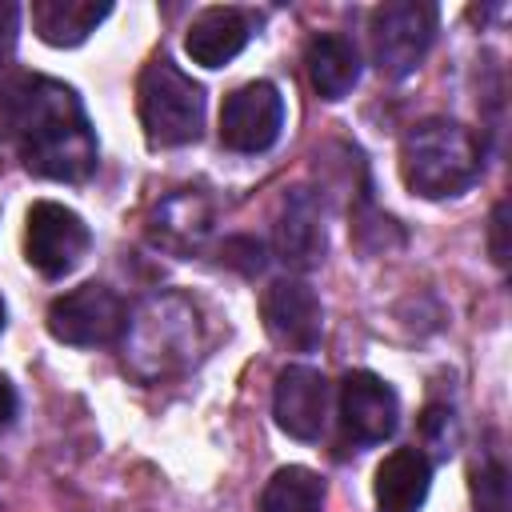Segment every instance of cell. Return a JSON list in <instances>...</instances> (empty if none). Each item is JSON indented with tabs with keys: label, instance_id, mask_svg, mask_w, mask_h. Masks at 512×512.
I'll list each match as a JSON object with an SVG mask.
<instances>
[{
	"label": "cell",
	"instance_id": "44dd1931",
	"mask_svg": "<svg viewBox=\"0 0 512 512\" xmlns=\"http://www.w3.org/2000/svg\"><path fill=\"white\" fill-rule=\"evenodd\" d=\"M488 248H492V260L500 268H508V200H500L492 208V228H488Z\"/></svg>",
	"mask_w": 512,
	"mask_h": 512
},
{
	"label": "cell",
	"instance_id": "d6986e66",
	"mask_svg": "<svg viewBox=\"0 0 512 512\" xmlns=\"http://www.w3.org/2000/svg\"><path fill=\"white\" fill-rule=\"evenodd\" d=\"M472 500L480 512H508V468L500 456L472 464Z\"/></svg>",
	"mask_w": 512,
	"mask_h": 512
},
{
	"label": "cell",
	"instance_id": "9a60e30c",
	"mask_svg": "<svg viewBox=\"0 0 512 512\" xmlns=\"http://www.w3.org/2000/svg\"><path fill=\"white\" fill-rule=\"evenodd\" d=\"M304 68L320 100H344L360 80V52L340 32H316L304 48Z\"/></svg>",
	"mask_w": 512,
	"mask_h": 512
},
{
	"label": "cell",
	"instance_id": "ffe728a7",
	"mask_svg": "<svg viewBox=\"0 0 512 512\" xmlns=\"http://www.w3.org/2000/svg\"><path fill=\"white\" fill-rule=\"evenodd\" d=\"M420 436H424V444L432 448V456L448 460V456L456 452V440H460V428H456L452 408H440V404L424 408V416H420Z\"/></svg>",
	"mask_w": 512,
	"mask_h": 512
},
{
	"label": "cell",
	"instance_id": "4fadbf2b",
	"mask_svg": "<svg viewBox=\"0 0 512 512\" xmlns=\"http://www.w3.org/2000/svg\"><path fill=\"white\" fill-rule=\"evenodd\" d=\"M252 12L244 8H232V4H216V8H204L192 24H188V36H184V48L196 64L204 68H224L228 60H236L244 52V44L252 40Z\"/></svg>",
	"mask_w": 512,
	"mask_h": 512
},
{
	"label": "cell",
	"instance_id": "30bf717a",
	"mask_svg": "<svg viewBox=\"0 0 512 512\" xmlns=\"http://www.w3.org/2000/svg\"><path fill=\"white\" fill-rule=\"evenodd\" d=\"M340 424L352 444H384L400 424V400L392 384L368 368L340 380Z\"/></svg>",
	"mask_w": 512,
	"mask_h": 512
},
{
	"label": "cell",
	"instance_id": "2e32d148",
	"mask_svg": "<svg viewBox=\"0 0 512 512\" xmlns=\"http://www.w3.org/2000/svg\"><path fill=\"white\" fill-rule=\"evenodd\" d=\"M108 16H112V4H92V0H36L32 4V28L52 48L84 44Z\"/></svg>",
	"mask_w": 512,
	"mask_h": 512
},
{
	"label": "cell",
	"instance_id": "5b68a950",
	"mask_svg": "<svg viewBox=\"0 0 512 512\" xmlns=\"http://www.w3.org/2000/svg\"><path fill=\"white\" fill-rule=\"evenodd\" d=\"M436 36V4L424 0H392L372 8L368 20V44H372V64L388 80H404L420 68Z\"/></svg>",
	"mask_w": 512,
	"mask_h": 512
},
{
	"label": "cell",
	"instance_id": "3957f363",
	"mask_svg": "<svg viewBox=\"0 0 512 512\" xmlns=\"http://www.w3.org/2000/svg\"><path fill=\"white\" fill-rule=\"evenodd\" d=\"M140 124L152 148L192 144L204 128V88L168 56H152L136 84Z\"/></svg>",
	"mask_w": 512,
	"mask_h": 512
},
{
	"label": "cell",
	"instance_id": "603a6c76",
	"mask_svg": "<svg viewBox=\"0 0 512 512\" xmlns=\"http://www.w3.org/2000/svg\"><path fill=\"white\" fill-rule=\"evenodd\" d=\"M16 416V388L8 384V376H0V432L12 424Z\"/></svg>",
	"mask_w": 512,
	"mask_h": 512
},
{
	"label": "cell",
	"instance_id": "7c38bea8",
	"mask_svg": "<svg viewBox=\"0 0 512 512\" xmlns=\"http://www.w3.org/2000/svg\"><path fill=\"white\" fill-rule=\"evenodd\" d=\"M324 216H320V200L308 188H292L280 204L276 216V256L288 268H316L324 260Z\"/></svg>",
	"mask_w": 512,
	"mask_h": 512
},
{
	"label": "cell",
	"instance_id": "9c48e42d",
	"mask_svg": "<svg viewBox=\"0 0 512 512\" xmlns=\"http://www.w3.org/2000/svg\"><path fill=\"white\" fill-rule=\"evenodd\" d=\"M264 332L288 352H312L324 336V308L312 284L304 280H272L260 296Z\"/></svg>",
	"mask_w": 512,
	"mask_h": 512
},
{
	"label": "cell",
	"instance_id": "7402d4cb",
	"mask_svg": "<svg viewBox=\"0 0 512 512\" xmlns=\"http://www.w3.org/2000/svg\"><path fill=\"white\" fill-rule=\"evenodd\" d=\"M20 16H24V8H20V4L0 0V60H8V56H12V48H16Z\"/></svg>",
	"mask_w": 512,
	"mask_h": 512
},
{
	"label": "cell",
	"instance_id": "8992f818",
	"mask_svg": "<svg viewBox=\"0 0 512 512\" xmlns=\"http://www.w3.org/2000/svg\"><path fill=\"white\" fill-rule=\"evenodd\" d=\"M128 308L108 284H80L48 304V332L72 348H96L124 336Z\"/></svg>",
	"mask_w": 512,
	"mask_h": 512
},
{
	"label": "cell",
	"instance_id": "52a82bcc",
	"mask_svg": "<svg viewBox=\"0 0 512 512\" xmlns=\"http://www.w3.org/2000/svg\"><path fill=\"white\" fill-rule=\"evenodd\" d=\"M88 248H92V232L72 208L56 204V200H36L28 208L24 256L40 276L60 280V276L76 272L80 260L88 256Z\"/></svg>",
	"mask_w": 512,
	"mask_h": 512
},
{
	"label": "cell",
	"instance_id": "6da1fadb",
	"mask_svg": "<svg viewBox=\"0 0 512 512\" xmlns=\"http://www.w3.org/2000/svg\"><path fill=\"white\" fill-rule=\"evenodd\" d=\"M0 120L8 124L28 172L64 184H80L96 172V132L80 96L68 84L36 72L4 76Z\"/></svg>",
	"mask_w": 512,
	"mask_h": 512
},
{
	"label": "cell",
	"instance_id": "ac0fdd59",
	"mask_svg": "<svg viewBox=\"0 0 512 512\" xmlns=\"http://www.w3.org/2000/svg\"><path fill=\"white\" fill-rule=\"evenodd\" d=\"M204 232H208V208H200V200H196L192 192L164 200V208H160V216H156V240H160V244L188 252V248L200 244Z\"/></svg>",
	"mask_w": 512,
	"mask_h": 512
},
{
	"label": "cell",
	"instance_id": "e0dca14e",
	"mask_svg": "<svg viewBox=\"0 0 512 512\" xmlns=\"http://www.w3.org/2000/svg\"><path fill=\"white\" fill-rule=\"evenodd\" d=\"M320 508H324V480L300 464L280 468L260 492V512H320Z\"/></svg>",
	"mask_w": 512,
	"mask_h": 512
},
{
	"label": "cell",
	"instance_id": "ba28073f",
	"mask_svg": "<svg viewBox=\"0 0 512 512\" xmlns=\"http://www.w3.org/2000/svg\"><path fill=\"white\" fill-rule=\"evenodd\" d=\"M284 128V96L272 80L240 84L220 104V144L244 156L268 152Z\"/></svg>",
	"mask_w": 512,
	"mask_h": 512
},
{
	"label": "cell",
	"instance_id": "7a4b0ae2",
	"mask_svg": "<svg viewBox=\"0 0 512 512\" xmlns=\"http://www.w3.org/2000/svg\"><path fill=\"white\" fill-rule=\"evenodd\" d=\"M484 152L472 128L448 116L420 120L400 140V180L424 200H448L480 180Z\"/></svg>",
	"mask_w": 512,
	"mask_h": 512
},
{
	"label": "cell",
	"instance_id": "277c9868",
	"mask_svg": "<svg viewBox=\"0 0 512 512\" xmlns=\"http://www.w3.org/2000/svg\"><path fill=\"white\" fill-rule=\"evenodd\" d=\"M192 344H196V316L180 296H152L124 324V364L144 380L180 368L192 356Z\"/></svg>",
	"mask_w": 512,
	"mask_h": 512
},
{
	"label": "cell",
	"instance_id": "5bb4252c",
	"mask_svg": "<svg viewBox=\"0 0 512 512\" xmlns=\"http://www.w3.org/2000/svg\"><path fill=\"white\" fill-rule=\"evenodd\" d=\"M432 488V460L420 448H396L380 460L372 496L380 512H420Z\"/></svg>",
	"mask_w": 512,
	"mask_h": 512
},
{
	"label": "cell",
	"instance_id": "8fae6325",
	"mask_svg": "<svg viewBox=\"0 0 512 512\" xmlns=\"http://www.w3.org/2000/svg\"><path fill=\"white\" fill-rule=\"evenodd\" d=\"M272 416L292 440H316L328 420V380L308 364H288L276 376Z\"/></svg>",
	"mask_w": 512,
	"mask_h": 512
},
{
	"label": "cell",
	"instance_id": "cb8c5ba5",
	"mask_svg": "<svg viewBox=\"0 0 512 512\" xmlns=\"http://www.w3.org/2000/svg\"><path fill=\"white\" fill-rule=\"evenodd\" d=\"M0 332H4V300H0Z\"/></svg>",
	"mask_w": 512,
	"mask_h": 512
}]
</instances>
